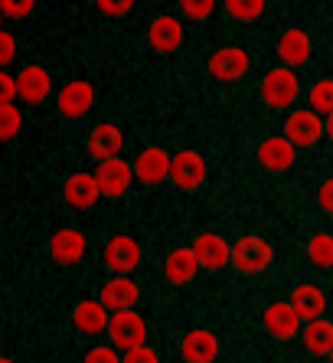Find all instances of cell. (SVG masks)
<instances>
[{
	"label": "cell",
	"mask_w": 333,
	"mask_h": 363,
	"mask_svg": "<svg viewBox=\"0 0 333 363\" xmlns=\"http://www.w3.org/2000/svg\"><path fill=\"white\" fill-rule=\"evenodd\" d=\"M95 184H98V194L101 196H125L128 186L134 184V167L121 157H111V161H101L95 167Z\"/></svg>",
	"instance_id": "6"
},
{
	"label": "cell",
	"mask_w": 333,
	"mask_h": 363,
	"mask_svg": "<svg viewBox=\"0 0 333 363\" xmlns=\"http://www.w3.org/2000/svg\"><path fill=\"white\" fill-rule=\"evenodd\" d=\"M33 7H36L33 0H23V4H17V0H0V13H4V17H13V20L33 13Z\"/></svg>",
	"instance_id": "30"
},
{
	"label": "cell",
	"mask_w": 333,
	"mask_h": 363,
	"mask_svg": "<svg viewBox=\"0 0 333 363\" xmlns=\"http://www.w3.org/2000/svg\"><path fill=\"white\" fill-rule=\"evenodd\" d=\"M85 249H89V242H85V233H79V229H59L50 239V255L59 265H75L85 255Z\"/></svg>",
	"instance_id": "19"
},
{
	"label": "cell",
	"mask_w": 333,
	"mask_h": 363,
	"mask_svg": "<svg viewBox=\"0 0 333 363\" xmlns=\"http://www.w3.org/2000/svg\"><path fill=\"white\" fill-rule=\"evenodd\" d=\"M105 265H108L115 275H131L137 265H141V245L131 236H115L105 245Z\"/></svg>",
	"instance_id": "14"
},
{
	"label": "cell",
	"mask_w": 333,
	"mask_h": 363,
	"mask_svg": "<svg viewBox=\"0 0 333 363\" xmlns=\"http://www.w3.org/2000/svg\"><path fill=\"white\" fill-rule=\"evenodd\" d=\"M121 363H160V357H157V350H150V347H137V350L121 357Z\"/></svg>",
	"instance_id": "35"
},
{
	"label": "cell",
	"mask_w": 333,
	"mask_h": 363,
	"mask_svg": "<svg viewBox=\"0 0 333 363\" xmlns=\"http://www.w3.org/2000/svg\"><path fill=\"white\" fill-rule=\"evenodd\" d=\"M13 56H17V40L0 30V69L10 66V62H13Z\"/></svg>",
	"instance_id": "34"
},
{
	"label": "cell",
	"mask_w": 333,
	"mask_h": 363,
	"mask_svg": "<svg viewBox=\"0 0 333 363\" xmlns=\"http://www.w3.org/2000/svg\"><path fill=\"white\" fill-rule=\"evenodd\" d=\"M131 10H134L131 0H125V4H108V0H101L98 4V13H105V17H125Z\"/></svg>",
	"instance_id": "37"
},
{
	"label": "cell",
	"mask_w": 333,
	"mask_h": 363,
	"mask_svg": "<svg viewBox=\"0 0 333 363\" xmlns=\"http://www.w3.org/2000/svg\"><path fill=\"white\" fill-rule=\"evenodd\" d=\"M310 111L314 115H333V79H320L310 85Z\"/></svg>",
	"instance_id": "27"
},
{
	"label": "cell",
	"mask_w": 333,
	"mask_h": 363,
	"mask_svg": "<svg viewBox=\"0 0 333 363\" xmlns=\"http://www.w3.org/2000/svg\"><path fill=\"white\" fill-rule=\"evenodd\" d=\"M294 161H298V147L284 135H275V138H265L259 147V164L268 170V174H284L291 170Z\"/></svg>",
	"instance_id": "11"
},
{
	"label": "cell",
	"mask_w": 333,
	"mask_h": 363,
	"mask_svg": "<svg viewBox=\"0 0 333 363\" xmlns=\"http://www.w3.org/2000/svg\"><path fill=\"white\" fill-rule=\"evenodd\" d=\"M206 180V157L200 151H180L170 157V184L176 190H196Z\"/></svg>",
	"instance_id": "4"
},
{
	"label": "cell",
	"mask_w": 333,
	"mask_h": 363,
	"mask_svg": "<svg viewBox=\"0 0 333 363\" xmlns=\"http://www.w3.org/2000/svg\"><path fill=\"white\" fill-rule=\"evenodd\" d=\"M82 363H121V357H118L115 347H92L82 357Z\"/></svg>",
	"instance_id": "32"
},
{
	"label": "cell",
	"mask_w": 333,
	"mask_h": 363,
	"mask_svg": "<svg viewBox=\"0 0 333 363\" xmlns=\"http://www.w3.org/2000/svg\"><path fill=\"white\" fill-rule=\"evenodd\" d=\"M330 363H333V354H330Z\"/></svg>",
	"instance_id": "41"
},
{
	"label": "cell",
	"mask_w": 333,
	"mask_h": 363,
	"mask_svg": "<svg viewBox=\"0 0 333 363\" xmlns=\"http://www.w3.org/2000/svg\"><path fill=\"white\" fill-rule=\"evenodd\" d=\"M324 135H327V138H330V141H333V115H330V118L324 121Z\"/></svg>",
	"instance_id": "38"
},
{
	"label": "cell",
	"mask_w": 333,
	"mask_h": 363,
	"mask_svg": "<svg viewBox=\"0 0 333 363\" xmlns=\"http://www.w3.org/2000/svg\"><path fill=\"white\" fill-rule=\"evenodd\" d=\"M13 99H17V79L0 69V105H13Z\"/></svg>",
	"instance_id": "33"
},
{
	"label": "cell",
	"mask_w": 333,
	"mask_h": 363,
	"mask_svg": "<svg viewBox=\"0 0 333 363\" xmlns=\"http://www.w3.org/2000/svg\"><path fill=\"white\" fill-rule=\"evenodd\" d=\"M193 255H196V262H200V269L206 272H219L229 265V259H232V245L225 242L219 233H200V236L193 239Z\"/></svg>",
	"instance_id": "9"
},
{
	"label": "cell",
	"mask_w": 333,
	"mask_h": 363,
	"mask_svg": "<svg viewBox=\"0 0 333 363\" xmlns=\"http://www.w3.org/2000/svg\"><path fill=\"white\" fill-rule=\"evenodd\" d=\"M291 308L298 311V318L304 324L320 321V318H324V311H327V295L317 285H294Z\"/></svg>",
	"instance_id": "23"
},
{
	"label": "cell",
	"mask_w": 333,
	"mask_h": 363,
	"mask_svg": "<svg viewBox=\"0 0 333 363\" xmlns=\"http://www.w3.org/2000/svg\"><path fill=\"white\" fill-rule=\"evenodd\" d=\"M0 23H4V13H0Z\"/></svg>",
	"instance_id": "40"
},
{
	"label": "cell",
	"mask_w": 333,
	"mask_h": 363,
	"mask_svg": "<svg viewBox=\"0 0 333 363\" xmlns=\"http://www.w3.org/2000/svg\"><path fill=\"white\" fill-rule=\"evenodd\" d=\"M307 259L317 269H333V236L330 233H317L307 242Z\"/></svg>",
	"instance_id": "26"
},
{
	"label": "cell",
	"mask_w": 333,
	"mask_h": 363,
	"mask_svg": "<svg viewBox=\"0 0 333 363\" xmlns=\"http://www.w3.org/2000/svg\"><path fill=\"white\" fill-rule=\"evenodd\" d=\"M111 347L121 354H131L137 347H147V321L137 311H118L108 321Z\"/></svg>",
	"instance_id": "2"
},
{
	"label": "cell",
	"mask_w": 333,
	"mask_h": 363,
	"mask_svg": "<svg viewBox=\"0 0 333 363\" xmlns=\"http://www.w3.org/2000/svg\"><path fill=\"white\" fill-rule=\"evenodd\" d=\"M222 7L229 17L242 20V23H252V20H259L265 13V0H225Z\"/></svg>",
	"instance_id": "28"
},
{
	"label": "cell",
	"mask_w": 333,
	"mask_h": 363,
	"mask_svg": "<svg viewBox=\"0 0 333 363\" xmlns=\"http://www.w3.org/2000/svg\"><path fill=\"white\" fill-rule=\"evenodd\" d=\"M298 95H300V82L294 76V69L278 66L271 72H265V79H261V101L268 108H291L298 101Z\"/></svg>",
	"instance_id": "3"
},
{
	"label": "cell",
	"mask_w": 333,
	"mask_h": 363,
	"mask_svg": "<svg viewBox=\"0 0 333 363\" xmlns=\"http://www.w3.org/2000/svg\"><path fill=\"white\" fill-rule=\"evenodd\" d=\"M62 196H66L69 206L75 210H92L95 200H98V184H95V174H82V170H75L72 177L66 180L62 186Z\"/></svg>",
	"instance_id": "24"
},
{
	"label": "cell",
	"mask_w": 333,
	"mask_h": 363,
	"mask_svg": "<svg viewBox=\"0 0 333 363\" xmlns=\"http://www.w3.org/2000/svg\"><path fill=\"white\" fill-rule=\"evenodd\" d=\"M20 128H23V118L17 105H0V141H13Z\"/></svg>",
	"instance_id": "29"
},
{
	"label": "cell",
	"mask_w": 333,
	"mask_h": 363,
	"mask_svg": "<svg viewBox=\"0 0 333 363\" xmlns=\"http://www.w3.org/2000/svg\"><path fill=\"white\" fill-rule=\"evenodd\" d=\"M196 272H200V262H196L190 245H180L164 259V279L170 285H190L196 279Z\"/></svg>",
	"instance_id": "22"
},
{
	"label": "cell",
	"mask_w": 333,
	"mask_h": 363,
	"mask_svg": "<svg viewBox=\"0 0 333 363\" xmlns=\"http://www.w3.org/2000/svg\"><path fill=\"white\" fill-rule=\"evenodd\" d=\"M170 157H174V154H166L164 147H147V151H141L137 161L131 164L134 177L147 186L164 184V180H170Z\"/></svg>",
	"instance_id": "13"
},
{
	"label": "cell",
	"mask_w": 333,
	"mask_h": 363,
	"mask_svg": "<svg viewBox=\"0 0 333 363\" xmlns=\"http://www.w3.org/2000/svg\"><path fill=\"white\" fill-rule=\"evenodd\" d=\"M249 66H252V56L242 46H222L209 60V76L216 82H239L249 72Z\"/></svg>",
	"instance_id": "7"
},
{
	"label": "cell",
	"mask_w": 333,
	"mask_h": 363,
	"mask_svg": "<svg viewBox=\"0 0 333 363\" xmlns=\"http://www.w3.org/2000/svg\"><path fill=\"white\" fill-rule=\"evenodd\" d=\"M317 203H320V210H324L327 216H333V177L320 184V190H317Z\"/></svg>",
	"instance_id": "36"
},
{
	"label": "cell",
	"mask_w": 333,
	"mask_h": 363,
	"mask_svg": "<svg viewBox=\"0 0 333 363\" xmlns=\"http://www.w3.org/2000/svg\"><path fill=\"white\" fill-rule=\"evenodd\" d=\"M147 43H150V50L154 52L170 56V52H176L180 50V43H184V23H180L176 17H157L147 26Z\"/></svg>",
	"instance_id": "17"
},
{
	"label": "cell",
	"mask_w": 333,
	"mask_h": 363,
	"mask_svg": "<svg viewBox=\"0 0 333 363\" xmlns=\"http://www.w3.org/2000/svg\"><path fill=\"white\" fill-rule=\"evenodd\" d=\"M180 10H184V13H186L190 20H206L209 13L216 10V4H213V0H203V4H193V0H184V4H180Z\"/></svg>",
	"instance_id": "31"
},
{
	"label": "cell",
	"mask_w": 333,
	"mask_h": 363,
	"mask_svg": "<svg viewBox=\"0 0 333 363\" xmlns=\"http://www.w3.org/2000/svg\"><path fill=\"white\" fill-rule=\"evenodd\" d=\"M284 138H288L294 147H314V144L324 138V118L314 115L310 108L291 111L288 121H284Z\"/></svg>",
	"instance_id": "5"
},
{
	"label": "cell",
	"mask_w": 333,
	"mask_h": 363,
	"mask_svg": "<svg viewBox=\"0 0 333 363\" xmlns=\"http://www.w3.org/2000/svg\"><path fill=\"white\" fill-rule=\"evenodd\" d=\"M121 144H125L121 128L111 125V121H105V125H98V128H92V131H89V138H85V151H89V157H95V161L101 164V161L118 157Z\"/></svg>",
	"instance_id": "15"
},
{
	"label": "cell",
	"mask_w": 333,
	"mask_h": 363,
	"mask_svg": "<svg viewBox=\"0 0 333 363\" xmlns=\"http://www.w3.org/2000/svg\"><path fill=\"white\" fill-rule=\"evenodd\" d=\"M137 298H141V288H137V281H131V275H115V279L105 281L98 301L105 304L111 314H118V311H134Z\"/></svg>",
	"instance_id": "12"
},
{
	"label": "cell",
	"mask_w": 333,
	"mask_h": 363,
	"mask_svg": "<svg viewBox=\"0 0 333 363\" xmlns=\"http://www.w3.org/2000/svg\"><path fill=\"white\" fill-rule=\"evenodd\" d=\"M56 105H59V115H62V118H72V121L85 118L95 105V85L85 82V79H75V82L62 85Z\"/></svg>",
	"instance_id": "8"
},
{
	"label": "cell",
	"mask_w": 333,
	"mask_h": 363,
	"mask_svg": "<svg viewBox=\"0 0 333 363\" xmlns=\"http://www.w3.org/2000/svg\"><path fill=\"white\" fill-rule=\"evenodd\" d=\"M278 60L284 62V69H298L310 60V36L294 26V30H284V36L278 40Z\"/></svg>",
	"instance_id": "20"
},
{
	"label": "cell",
	"mask_w": 333,
	"mask_h": 363,
	"mask_svg": "<svg viewBox=\"0 0 333 363\" xmlns=\"http://www.w3.org/2000/svg\"><path fill=\"white\" fill-rule=\"evenodd\" d=\"M229 262L242 275H261V272L271 269V262H275V245L261 236H242L232 242V259Z\"/></svg>",
	"instance_id": "1"
},
{
	"label": "cell",
	"mask_w": 333,
	"mask_h": 363,
	"mask_svg": "<svg viewBox=\"0 0 333 363\" xmlns=\"http://www.w3.org/2000/svg\"><path fill=\"white\" fill-rule=\"evenodd\" d=\"M300 340L307 347V354L314 357H330L333 354V321H310L300 328Z\"/></svg>",
	"instance_id": "25"
},
{
	"label": "cell",
	"mask_w": 333,
	"mask_h": 363,
	"mask_svg": "<svg viewBox=\"0 0 333 363\" xmlns=\"http://www.w3.org/2000/svg\"><path fill=\"white\" fill-rule=\"evenodd\" d=\"M50 89H52V79L43 66H26L17 76V95L23 101H30V105H43L50 99Z\"/></svg>",
	"instance_id": "21"
},
{
	"label": "cell",
	"mask_w": 333,
	"mask_h": 363,
	"mask_svg": "<svg viewBox=\"0 0 333 363\" xmlns=\"http://www.w3.org/2000/svg\"><path fill=\"white\" fill-rule=\"evenodd\" d=\"M261 324H265V330L271 334V337H278V340L300 337V328H304V321L298 318V311L291 308V301L268 304L265 314H261Z\"/></svg>",
	"instance_id": "10"
},
{
	"label": "cell",
	"mask_w": 333,
	"mask_h": 363,
	"mask_svg": "<svg viewBox=\"0 0 333 363\" xmlns=\"http://www.w3.org/2000/svg\"><path fill=\"white\" fill-rule=\"evenodd\" d=\"M0 363H13V360H10V357H0Z\"/></svg>",
	"instance_id": "39"
},
{
	"label": "cell",
	"mask_w": 333,
	"mask_h": 363,
	"mask_svg": "<svg viewBox=\"0 0 333 363\" xmlns=\"http://www.w3.org/2000/svg\"><path fill=\"white\" fill-rule=\"evenodd\" d=\"M180 357L186 363H216L219 357V337L206 328H193L180 344Z\"/></svg>",
	"instance_id": "16"
},
{
	"label": "cell",
	"mask_w": 333,
	"mask_h": 363,
	"mask_svg": "<svg viewBox=\"0 0 333 363\" xmlns=\"http://www.w3.org/2000/svg\"><path fill=\"white\" fill-rule=\"evenodd\" d=\"M72 321H75V328L82 330V334L98 337V334H105V330H108L111 314H108V308H105L98 298H82V301L75 304Z\"/></svg>",
	"instance_id": "18"
}]
</instances>
